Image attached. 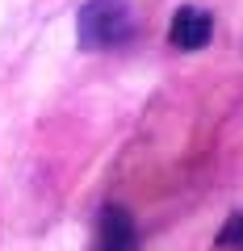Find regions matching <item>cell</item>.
Wrapping results in <instances>:
<instances>
[{"mask_svg": "<svg viewBox=\"0 0 243 251\" xmlns=\"http://www.w3.org/2000/svg\"><path fill=\"white\" fill-rule=\"evenodd\" d=\"M135 38V17L126 0H88L80 9V46L84 50H113Z\"/></svg>", "mask_w": 243, "mask_h": 251, "instance_id": "6da1fadb", "label": "cell"}, {"mask_svg": "<svg viewBox=\"0 0 243 251\" xmlns=\"http://www.w3.org/2000/svg\"><path fill=\"white\" fill-rule=\"evenodd\" d=\"M218 247H235V251H243V214H235L231 222L218 230Z\"/></svg>", "mask_w": 243, "mask_h": 251, "instance_id": "277c9868", "label": "cell"}, {"mask_svg": "<svg viewBox=\"0 0 243 251\" xmlns=\"http://www.w3.org/2000/svg\"><path fill=\"white\" fill-rule=\"evenodd\" d=\"M138 247V234L135 222H130L126 209H101V222H97V251H135Z\"/></svg>", "mask_w": 243, "mask_h": 251, "instance_id": "3957f363", "label": "cell"}, {"mask_svg": "<svg viewBox=\"0 0 243 251\" xmlns=\"http://www.w3.org/2000/svg\"><path fill=\"white\" fill-rule=\"evenodd\" d=\"M214 38V21H210L206 9H180L172 17V29H168V42L176 50H201V46Z\"/></svg>", "mask_w": 243, "mask_h": 251, "instance_id": "7a4b0ae2", "label": "cell"}]
</instances>
